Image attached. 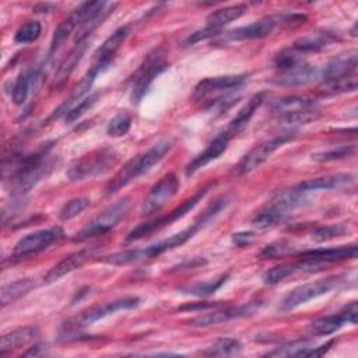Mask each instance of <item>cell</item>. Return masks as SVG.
Masks as SVG:
<instances>
[{
    "label": "cell",
    "instance_id": "cell-36",
    "mask_svg": "<svg viewBox=\"0 0 358 358\" xmlns=\"http://www.w3.org/2000/svg\"><path fill=\"white\" fill-rule=\"evenodd\" d=\"M315 348L313 343L306 338L294 340L284 345L277 347L275 350L267 352L268 357H309L310 351Z\"/></svg>",
    "mask_w": 358,
    "mask_h": 358
},
{
    "label": "cell",
    "instance_id": "cell-34",
    "mask_svg": "<svg viewBox=\"0 0 358 358\" xmlns=\"http://www.w3.org/2000/svg\"><path fill=\"white\" fill-rule=\"evenodd\" d=\"M246 10H248V7L245 4H235V6L222 7V8H218V10L213 11L211 14H208L206 21H207L208 27L221 29L224 25L241 18L246 13Z\"/></svg>",
    "mask_w": 358,
    "mask_h": 358
},
{
    "label": "cell",
    "instance_id": "cell-18",
    "mask_svg": "<svg viewBox=\"0 0 358 358\" xmlns=\"http://www.w3.org/2000/svg\"><path fill=\"white\" fill-rule=\"evenodd\" d=\"M358 66V53L355 49L347 50L344 53L333 57L326 67L322 70L320 80L322 83H331L341 78H348L357 76Z\"/></svg>",
    "mask_w": 358,
    "mask_h": 358
},
{
    "label": "cell",
    "instance_id": "cell-46",
    "mask_svg": "<svg viewBox=\"0 0 358 358\" xmlns=\"http://www.w3.org/2000/svg\"><path fill=\"white\" fill-rule=\"evenodd\" d=\"M295 271H296L295 264H282V266H277V267L267 270L263 274L262 280L267 285H274V284H278L280 281L285 280L288 275H291Z\"/></svg>",
    "mask_w": 358,
    "mask_h": 358
},
{
    "label": "cell",
    "instance_id": "cell-23",
    "mask_svg": "<svg viewBox=\"0 0 358 358\" xmlns=\"http://www.w3.org/2000/svg\"><path fill=\"white\" fill-rule=\"evenodd\" d=\"M129 35V28L127 27H120L117 28L110 36H108L103 43L96 49L95 57H94V64L92 67L96 69L99 73H102L113 60L116 52L119 48L123 45Z\"/></svg>",
    "mask_w": 358,
    "mask_h": 358
},
{
    "label": "cell",
    "instance_id": "cell-4",
    "mask_svg": "<svg viewBox=\"0 0 358 358\" xmlns=\"http://www.w3.org/2000/svg\"><path fill=\"white\" fill-rule=\"evenodd\" d=\"M270 109L277 122L289 126L315 122L322 115V108L315 99L298 95L277 98L270 103Z\"/></svg>",
    "mask_w": 358,
    "mask_h": 358
},
{
    "label": "cell",
    "instance_id": "cell-19",
    "mask_svg": "<svg viewBox=\"0 0 358 358\" xmlns=\"http://www.w3.org/2000/svg\"><path fill=\"white\" fill-rule=\"evenodd\" d=\"M322 71L306 62L299 63L291 69L278 71L277 76L271 78V83L280 87H301L320 80Z\"/></svg>",
    "mask_w": 358,
    "mask_h": 358
},
{
    "label": "cell",
    "instance_id": "cell-38",
    "mask_svg": "<svg viewBox=\"0 0 358 358\" xmlns=\"http://www.w3.org/2000/svg\"><path fill=\"white\" fill-rule=\"evenodd\" d=\"M296 252V246L287 239H280L275 242L268 243L262 252L260 257L262 259H277V257H284L288 255H294Z\"/></svg>",
    "mask_w": 358,
    "mask_h": 358
},
{
    "label": "cell",
    "instance_id": "cell-12",
    "mask_svg": "<svg viewBox=\"0 0 358 358\" xmlns=\"http://www.w3.org/2000/svg\"><path fill=\"white\" fill-rule=\"evenodd\" d=\"M284 25L287 28L296 27V17L294 14H275L264 17L249 25L231 29L227 38L231 41H250L268 36L277 27Z\"/></svg>",
    "mask_w": 358,
    "mask_h": 358
},
{
    "label": "cell",
    "instance_id": "cell-32",
    "mask_svg": "<svg viewBox=\"0 0 358 358\" xmlns=\"http://www.w3.org/2000/svg\"><path fill=\"white\" fill-rule=\"evenodd\" d=\"M39 77V69H27L24 71L20 73V76L17 77L14 85H13V91H11V96H13V102L15 105H22L25 103L31 87L35 85V81Z\"/></svg>",
    "mask_w": 358,
    "mask_h": 358
},
{
    "label": "cell",
    "instance_id": "cell-35",
    "mask_svg": "<svg viewBox=\"0 0 358 358\" xmlns=\"http://www.w3.org/2000/svg\"><path fill=\"white\" fill-rule=\"evenodd\" d=\"M242 352V345L236 338L221 337L207 347L201 354L207 357H235Z\"/></svg>",
    "mask_w": 358,
    "mask_h": 358
},
{
    "label": "cell",
    "instance_id": "cell-6",
    "mask_svg": "<svg viewBox=\"0 0 358 358\" xmlns=\"http://www.w3.org/2000/svg\"><path fill=\"white\" fill-rule=\"evenodd\" d=\"M140 303V298L137 296H126V298H120L103 305H98V306H92L90 309L83 310L78 316H76L74 319L66 322L64 324H62L60 327V334L62 337H64L66 340L70 338L71 336H76L77 331H80L84 326L92 324L109 315H113L117 310H127V309H133Z\"/></svg>",
    "mask_w": 358,
    "mask_h": 358
},
{
    "label": "cell",
    "instance_id": "cell-25",
    "mask_svg": "<svg viewBox=\"0 0 358 358\" xmlns=\"http://www.w3.org/2000/svg\"><path fill=\"white\" fill-rule=\"evenodd\" d=\"M117 3H108V1H99V4L88 14V17L81 22V25L77 28L74 35V42L81 43L85 42V39L99 27L102 22L113 13Z\"/></svg>",
    "mask_w": 358,
    "mask_h": 358
},
{
    "label": "cell",
    "instance_id": "cell-13",
    "mask_svg": "<svg viewBox=\"0 0 358 358\" xmlns=\"http://www.w3.org/2000/svg\"><path fill=\"white\" fill-rule=\"evenodd\" d=\"M64 232L60 227H50L46 229H39L22 236L15 245L11 252V262L24 260L32 255H36L45 249H48L55 242L63 238Z\"/></svg>",
    "mask_w": 358,
    "mask_h": 358
},
{
    "label": "cell",
    "instance_id": "cell-48",
    "mask_svg": "<svg viewBox=\"0 0 358 358\" xmlns=\"http://www.w3.org/2000/svg\"><path fill=\"white\" fill-rule=\"evenodd\" d=\"M220 31H221V29H217V28H213V27L206 25L204 28H201V29H197V31L192 32V34L186 38L185 45H194V43H197V42L206 41V39H208V38L215 36Z\"/></svg>",
    "mask_w": 358,
    "mask_h": 358
},
{
    "label": "cell",
    "instance_id": "cell-9",
    "mask_svg": "<svg viewBox=\"0 0 358 358\" xmlns=\"http://www.w3.org/2000/svg\"><path fill=\"white\" fill-rule=\"evenodd\" d=\"M248 81V74H231V76H220V77H207L200 80L194 90L193 98L199 102L208 101V105L229 96L228 94L236 91Z\"/></svg>",
    "mask_w": 358,
    "mask_h": 358
},
{
    "label": "cell",
    "instance_id": "cell-1",
    "mask_svg": "<svg viewBox=\"0 0 358 358\" xmlns=\"http://www.w3.org/2000/svg\"><path fill=\"white\" fill-rule=\"evenodd\" d=\"M52 143L41 145L31 154L11 152L3 159V179L13 196H25L53 169L55 159L49 157Z\"/></svg>",
    "mask_w": 358,
    "mask_h": 358
},
{
    "label": "cell",
    "instance_id": "cell-51",
    "mask_svg": "<svg viewBox=\"0 0 358 358\" xmlns=\"http://www.w3.org/2000/svg\"><path fill=\"white\" fill-rule=\"evenodd\" d=\"M45 354H46V345H42V344H36L24 352L25 357H29V355L38 357V355H45Z\"/></svg>",
    "mask_w": 358,
    "mask_h": 358
},
{
    "label": "cell",
    "instance_id": "cell-45",
    "mask_svg": "<svg viewBox=\"0 0 358 358\" xmlns=\"http://www.w3.org/2000/svg\"><path fill=\"white\" fill-rule=\"evenodd\" d=\"M303 55H301L299 52H296L295 49L289 48V49H285L282 52H280L275 59H274V64L275 67L278 69V71H282V70H287V69H291L299 63H303Z\"/></svg>",
    "mask_w": 358,
    "mask_h": 358
},
{
    "label": "cell",
    "instance_id": "cell-33",
    "mask_svg": "<svg viewBox=\"0 0 358 358\" xmlns=\"http://www.w3.org/2000/svg\"><path fill=\"white\" fill-rule=\"evenodd\" d=\"M36 285L34 278H20L7 284L1 285L0 289V302L1 306L4 308L6 305L17 301L18 298L24 296L25 294H28L34 287Z\"/></svg>",
    "mask_w": 358,
    "mask_h": 358
},
{
    "label": "cell",
    "instance_id": "cell-27",
    "mask_svg": "<svg viewBox=\"0 0 358 358\" xmlns=\"http://www.w3.org/2000/svg\"><path fill=\"white\" fill-rule=\"evenodd\" d=\"M354 183V176L350 173H334L326 175L315 179H308L295 185L294 187L302 193H310L316 190H329V189H340L344 186H350Z\"/></svg>",
    "mask_w": 358,
    "mask_h": 358
},
{
    "label": "cell",
    "instance_id": "cell-39",
    "mask_svg": "<svg viewBox=\"0 0 358 358\" xmlns=\"http://www.w3.org/2000/svg\"><path fill=\"white\" fill-rule=\"evenodd\" d=\"M131 122H133L131 115L126 110H122L110 119L106 127V133L112 137H122L130 130Z\"/></svg>",
    "mask_w": 358,
    "mask_h": 358
},
{
    "label": "cell",
    "instance_id": "cell-30",
    "mask_svg": "<svg viewBox=\"0 0 358 358\" xmlns=\"http://www.w3.org/2000/svg\"><path fill=\"white\" fill-rule=\"evenodd\" d=\"M264 92H259V94H256V95H253L249 101H248V103L235 115V117L228 123V126H227V129L224 130L231 138H232V136H235L236 133H239L246 124H248V122L250 120V117L253 116V113L256 112V109L263 103V101H264Z\"/></svg>",
    "mask_w": 358,
    "mask_h": 358
},
{
    "label": "cell",
    "instance_id": "cell-43",
    "mask_svg": "<svg viewBox=\"0 0 358 358\" xmlns=\"http://www.w3.org/2000/svg\"><path fill=\"white\" fill-rule=\"evenodd\" d=\"M90 206V200L85 197H76L69 200L63 204V207L59 211V220L60 221H69L77 217L80 213H83Z\"/></svg>",
    "mask_w": 358,
    "mask_h": 358
},
{
    "label": "cell",
    "instance_id": "cell-49",
    "mask_svg": "<svg viewBox=\"0 0 358 358\" xmlns=\"http://www.w3.org/2000/svg\"><path fill=\"white\" fill-rule=\"evenodd\" d=\"M252 239H253V234L252 232H236V234L232 235V243L239 246V248L250 245Z\"/></svg>",
    "mask_w": 358,
    "mask_h": 358
},
{
    "label": "cell",
    "instance_id": "cell-44",
    "mask_svg": "<svg viewBox=\"0 0 358 358\" xmlns=\"http://www.w3.org/2000/svg\"><path fill=\"white\" fill-rule=\"evenodd\" d=\"M357 90V76L348 77V78H341L337 81L331 83H322V91L323 94L329 95H336V94H344L350 91Z\"/></svg>",
    "mask_w": 358,
    "mask_h": 358
},
{
    "label": "cell",
    "instance_id": "cell-37",
    "mask_svg": "<svg viewBox=\"0 0 358 358\" xmlns=\"http://www.w3.org/2000/svg\"><path fill=\"white\" fill-rule=\"evenodd\" d=\"M228 278H229V274L225 273V274L218 275L214 280H208L204 282H194L190 285L180 287V291L183 294H189V295H194V296H207V295L214 294L217 289H220L227 282Z\"/></svg>",
    "mask_w": 358,
    "mask_h": 358
},
{
    "label": "cell",
    "instance_id": "cell-2",
    "mask_svg": "<svg viewBox=\"0 0 358 358\" xmlns=\"http://www.w3.org/2000/svg\"><path fill=\"white\" fill-rule=\"evenodd\" d=\"M228 204V199L227 197H221V199H217L214 203H211L203 213L201 215L187 228H185L183 231L166 238V239H162L157 243H152L147 248H138V249H134V262L136 263H141V262H145V260H150V259H154V257H158L161 256L162 253L168 252V250H172L178 246H182L183 243H186L190 238H193L196 235V232H199L201 228H204L208 222H211Z\"/></svg>",
    "mask_w": 358,
    "mask_h": 358
},
{
    "label": "cell",
    "instance_id": "cell-3",
    "mask_svg": "<svg viewBox=\"0 0 358 358\" xmlns=\"http://www.w3.org/2000/svg\"><path fill=\"white\" fill-rule=\"evenodd\" d=\"M173 147L172 138H162L152 144L147 151L136 155L130 161L124 164V166L112 178V180L106 185L105 193L108 196L116 193L122 187H124L131 180L140 178L147 173L155 164H158Z\"/></svg>",
    "mask_w": 358,
    "mask_h": 358
},
{
    "label": "cell",
    "instance_id": "cell-42",
    "mask_svg": "<svg viewBox=\"0 0 358 358\" xmlns=\"http://www.w3.org/2000/svg\"><path fill=\"white\" fill-rule=\"evenodd\" d=\"M348 232V227L344 224H331V225H323L313 231L312 238L316 242H326L331 241L340 236H344Z\"/></svg>",
    "mask_w": 358,
    "mask_h": 358
},
{
    "label": "cell",
    "instance_id": "cell-47",
    "mask_svg": "<svg viewBox=\"0 0 358 358\" xmlns=\"http://www.w3.org/2000/svg\"><path fill=\"white\" fill-rule=\"evenodd\" d=\"M96 99H98V94H92V95L84 98L80 103H77L73 109H70V110L66 113L64 120H66L67 123L76 122L80 116H83L88 109H91V108L94 106V103L96 102Z\"/></svg>",
    "mask_w": 358,
    "mask_h": 358
},
{
    "label": "cell",
    "instance_id": "cell-21",
    "mask_svg": "<svg viewBox=\"0 0 358 358\" xmlns=\"http://www.w3.org/2000/svg\"><path fill=\"white\" fill-rule=\"evenodd\" d=\"M357 255H358V246L355 243H351V245H343L337 248H320V249L305 250L299 253V257L303 260L313 262L323 268L327 263L355 259Z\"/></svg>",
    "mask_w": 358,
    "mask_h": 358
},
{
    "label": "cell",
    "instance_id": "cell-16",
    "mask_svg": "<svg viewBox=\"0 0 358 358\" xmlns=\"http://www.w3.org/2000/svg\"><path fill=\"white\" fill-rule=\"evenodd\" d=\"M179 179L175 173H166L162 176L145 196L141 211L143 214H152L164 207L179 190Z\"/></svg>",
    "mask_w": 358,
    "mask_h": 358
},
{
    "label": "cell",
    "instance_id": "cell-15",
    "mask_svg": "<svg viewBox=\"0 0 358 358\" xmlns=\"http://www.w3.org/2000/svg\"><path fill=\"white\" fill-rule=\"evenodd\" d=\"M99 4V1H85L77 6L74 10L70 11V14L57 25L55 29L52 42H50V50H49V57L55 55L60 46L64 43V41L69 38V35L81 25V22L88 17V14Z\"/></svg>",
    "mask_w": 358,
    "mask_h": 358
},
{
    "label": "cell",
    "instance_id": "cell-29",
    "mask_svg": "<svg viewBox=\"0 0 358 358\" xmlns=\"http://www.w3.org/2000/svg\"><path fill=\"white\" fill-rule=\"evenodd\" d=\"M38 336H39V330L35 326H24V327L13 329L1 336L0 354L6 355L13 350L27 345L32 343L35 338H38Z\"/></svg>",
    "mask_w": 358,
    "mask_h": 358
},
{
    "label": "cell",
    "instance_id": "cell-26",
    "mask_svg": "<svg viewBox=\"0 0 358 358\" xmlns=\"http://www.w3.org/2000/svg\"><path fill=\"white\" fill-rule=\"evenodd\" d=\"M98 74H99V71L91 66V69L81 78V81L73 88L71 94L57 106V109H55V112L50 115V119H57L60 116H66V113L70 109H73L77 103H80L84 99V96L88 94V91L91 90Z\"/></svg>",
    "mask_w": 358,
    "mask_h": 358
},
{
    "label": "cell",
    "instance_id": "cell-24",
    "mask_svg": "<svg viewBox=\"0 0 358 358\" xmlns=\"http://www.w3.org/2000/svg\"><path fill=\"white\" fill-rule=\"evenodd\" d=\"M231 137L222 131L220 133L200 154H197L187 165H186V176H192L194 175L199 169H201L203 166H206L208 162L217 159L221 154H224L228 148Z\"/></svg>",
    "mask_w": 358,
    "mask_h": 358
},
{
    "label": "cell",
    "instance_id": "cell-10",
    "mask_svg": "<svg viewBox=\"0 0 358 358\" xmlns=\"http://www.w3.org/2000/svg\"><path fill=\"white\" fill-rule=\"evenodd\" d=\"M130 207V199L123 197L109 207H106L102 213H99L91 222H88L83 229H80L74 236L73 241L83 242L90 238H95L99 235H103L109 232L112 228H115L120 220L127 214Z\"/></svg>",
    "mask_w": 358,
    "mask_h": 358
},
{
    "label": "cell",
    "instance_id": "cell-17",
    "mask_svg": "<svg viewBox=\"0 0 358 358\" xmlns=\"http://www.w3.org/2000/svg\"><path fill=\"white\" fill-rule=\"evenodd\" d=\"M357 315H358L357 302L351 301L340 312L327 315V316H322V317H317L313 322H310V324L308 326V330L313 336H329V334L337 331L338 329H341L347 323L355 324Z\"/></svg>",
    "mask_w": 358,
    "mask_h": 358
},
{
    "label": "cell",
    "instance_id": "cell-40",
    "mask_svg": "<svg viewBox=\"0 0 358 358\" xmlns=\"http://www.w3.org/2000/svg\"><path fill=\"white\" fill-rule=\"evenodd\" d=\"M42 32V25L39 21L31 20L22 24L14 34V41L17 43H31L39 38Z\"/></svg>",
    "mask_w": 358,
    "mask_h": 358
},
{
    "label": "cell",
    "instance_id": "cell-50",
    "mask_svg": "<svg viewBox=\"0 0 358 358\" xmlns=\"http://www.w3.org/2000/svg\"><path fill=\"white\" fill-rule=\"evenodd\" d=\"M55 8H56V4H53V3H39L32 7V11L41 14V13H50Z\"/></svg>",
    "mask_w": 358,
    "mask_h": 358
},
{
    "label": "cell",
    "instance_id": "cell-8",
    "mask_svg": "<svg viewBox=\"0 0 358 358\" xmlns=\"http://www.w3.org/2000/svg\"><path fill=\"white\" fill-rule=\"evenodd\" d=\"M208 189H210V186H206V187L200 189L196 194H193L190 199L185 200L180 206H178L176 208H173L168 214H165L162 217H158V218H154V220H150V221H145V222H141L140 225H137L136 228H133L127 234L126 241L130 242V241H137V239H143L145 236H150L154 232H158V231L164 229L165 227L171 225L173 221L185 217L189 211H192L199 204V201L203 200V197L208 193Z\"/></svg>",
    "mask_w": 358,
    "mask_h": 358
},
{
    "label": "cell",
    "instance_id": "cell-22",
    "mask_svg": "<svg viewBox=\"0 0 358 358\" xmlns=\"http://www.w3.org/2000/svg\"><path fill=\"white\" fill-rule=\"evenodd\" d=\"M96 252V248H85L81 250H77L74 253H70L66 256L63 260H60L57 264H55L45 275H43V282L45 284H52L62 278L63 275L80 268L84 263H87L91 257H94Z\"/></svg>",
    "mask_w": 358,
    "mask_h": 358
},
{
    "label": "cell",
    "instance_id": "cell-41",
    "mask_svg": "<svg viewBox=\"0 0 358 358\" xmlns=\"http://www.w3.org/2000/svg\"><path fill=\"white\" fill-rule=\"evenodd\" d=\"M355 144L350 145H338L336 148L322 151V152H315L312 154V159L316 162H329V161H336V159H343L347 158L352 154H355Z\"/></svg>",
    "mask_w": 358,
    "mask_h": 358
},
{
    "label": "cell",
    "instance_id": "cell-7",
    "mask_svg": "<svg viewBox=\"0 0 358 358\" xmlns=\"http://www.w3.org/2000/svg\"><path fill=\"white\" fill-rule=\"evenodd\" d=\"M165 56H166V50L164 46L154 48L151 52L147 53V56L144 57L143 63L138 66L133 77V83H131L133 102H140L143 96L147 94L154 80L166 69L168 63L165 60Z\"/></svg>",
    "mask_w": 358,
    "mask_h": 358
},
{
    "label": "cell",
    "instance_id": "cell-11",
    "mask_svg": "<svg viewBox=\"0 0 358 358\" xmlns=\"http://www.w3.org/2000/svg\"><path fill=\"white\" fill-rule=\"evenodd\" d=\"M345 281L343 280V277H331V278L317 280L313 282H306V284L298 285L282 298V301L280 303V309L282 312L292 310L317 296H322L324 294L331 292L333 289H337Z\"/></svg>",
    "mask_w": 358,
    "mask_h": 358
},
{
    "label": "cell",
    "instance_id": "cell-31",
    "mask_svg": "<svg viewBox=\"0 0 358 358\" xmlns=\"http://www.w3.org/2000/svg\"><path fill=\"white\" fill-rule=\"evenodd\" d=\"M87 49V42H81L77 43L74 46V49L70 50V53L64 57V60L60 63L56 74H55V80H53V87L60 88L64 85V83L67 81V78L71 76V73L74 71L76 66L78 64V62L81 60L84 52Z\"/></svg>",
    "mask_w": 358,
    "mask_h": 358
},
{
    "label": "cell",
    "instance_id": "cell-14",
    "mask_svg": "<svg viewBox=\"0 0 358 358\" xmlns=\"http://www.w3.org/2000/svg\"><path fill=\"white\" fill-rule=\"evenodd\" d=\"M295 133H296L295 130H287V131H282V133L257 144L238 162V165L235 166V171L242 175V173H248V172L256 169L263 162H266L274 151L281 148L288 141H292L296 136Z\"/></svg>",
    "mask_w": 358,
    "mask_h": 358
},
{
    "label": "cell",
    "instance_id": "cell-28",
    "mask_svg": "<svg viewBox=\"0 0 358 358\" xmlns=\"http://www.w3.org/2000/svg\"><path fill=\"white\" fill-rule=\"evenodd\" d=\"M337 41H340L337 34H333L330 31H315L298 38L294 42L292 49H295L301 55H308L319 52Z\"/></svg>",
    "mask_w": 358,
    "mask_h": 358
},
{
    "label": "cell",
    "instance_id": "cell-5",
    "mask_svg": "<svg viewBox=\"0 0 358 358\" xmlns=\"http://www.w3.org/2000/svg\"><path fill=\"white\" fill-rule=\"evenodd\" d=\"M119 154L110 147H101L76 159L66 171L70 182H81L106 173L117 162Z\"/></svg>",
    "mask_w": 358,
    "mask_h": 358
},
{
    "label": "cell",
    "instance_id": "cell-20",
    "mask_svg": "<svg viewBox=\"0 0 358 358\" xmlns=\"http://www.w3.org/2000/svg\"><path fill=\"white\" fill-rule=\"evenodd\" d=\"M259 305L260 303H257V302H249L246 305H241V306H235V308H225L221 310H214V312L204 313V315H200V316L192 319L189 322V324L193 327H207V326H215L220 323H225L232 319L246 317L249 315H253L259 309Z\"/></svg>",
    "mask_w": 358,
    "mask_h": 358
}]
</instances>
